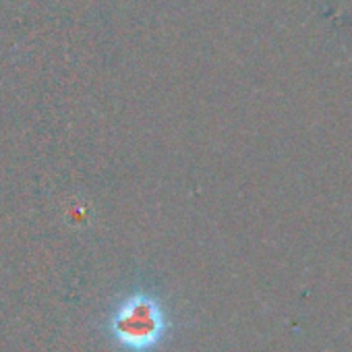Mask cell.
<instances>
[{
  "mask_svg": "<svg viewBox=\"0 0 352 352\" xmlns=\"http://www.w3.org/2000/svg\"><path fill=\"white\" fill-rule=\"evenodd\" d=\"M172 329L164 300L147 290H137L120 300L110 317V333L124 352H157Z\"/></svg>",
  "mask_w": 352,
  "mask_h": 352,
  "instance_id": "cell-1",
  "label": "cell"
}]
</instances>
